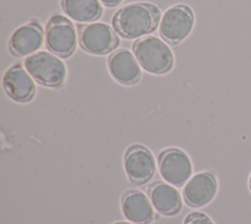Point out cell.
<instances>
[{
  "label": "cell",
  "instance_id": "17",
  "mask_svg": "<svg viewBox=\"0 0 251 224\" xmlns=\"http://www.w3.org/2000/svg\"><path fill=\"white\" fill-rule=\"evenodd\" d=\"M123 0H100L102 4H104L107 7H115L118 6L120 3H122Z\"/></svg>",
  "mask_w": 251,
  "mask_h": 224
},
{
  "label": "cell",
  "instance_id": "16",
  "mask_svg": "<svg viewBox=\"0 0 251 224\" xmlns=\"http://www.w3.org/2000/svg\"><path fill=\"white\" fill-rule=\"evenodd\" d=\"M183 224H214L213 221L202 212H191L183 220Z\"/></svg>",
  "mask_w": 251,
  "mask_h": 224
},
{
  "label": "cell",
  "instance_id": "5",
  "mask_svg": "<svg viewBox=\"0 0 251 224\" xmlns=\"http://www.w3.org/2000/svg\"><path fill=\"white\" fill-rule=\"evenodd\" d=\"M194 17L191 9L185 5H175L167 9L160 21V35L176 47L191 31Z\"/></svg>",
  "mask_w": 251,
  "mask_h": 224
},
{
  "label": "cell",
  "instance_id": "11",
  "mask_svg": "<svg viewBox=\"0 0 251 224\" xmlns=\"http://www.w3.org/2000/svg\"><path fill=\"white\" fill-rule=\"evenodd\" d=\"M140 65L134 55L126 49H119L108 58V69L112 77L119 83L130 85L141 79Z\"/></svg>",
  "mask_w": 251,
  "mask_h": 224
},
{
  "label": "cell",
  "instance_id": "19",
  "mask_svg": "<svg viewBox=\"0 0 251 224\" xmlns=\"http://www.w3.org/2000/svg\"><path fill=\"white\" fill-rule=\"evenodd\" d=\"M249 187H250V190H251V174H250V177H249Z\"/></svg>",
  "mask_w": 251,
  "mask_h": 224
},
{
  "label": "cell",
  "instance_id": "14",
  "mask_svg": "<svg viewBox=\"0 0 251 224\" xmlns=\"http://www.w3.org/2000/svg\"><path fill=\"white\" fill-rule=\"evenodd\" d=\"M148 194L152 205L158 212L164 215H174L180 210V196L173 186L155 183L149 188Z\"/></svg>",
  "mask_w": 251,
  "mask_h": 224
},
{
  "label": "cell",
  "instance_id": "8",
  "mask_svg": "<svg viewBox=\"0 0 251 224\" xmlns=\"http://www.w3.org/2000/svg\"><path fill=\"white\" fill-rule=\"evenodd\" d=\"M124 166L126 173L134 184L148 182L155 172V159L149 149L140 144H134L127 148Z\"/></svg>",
  "mask_w": 251,
  "mask_h": 224
},
{
  "label": "cell",
  "instance_id": "2",
  "mask_svg": "<svg viewBox=\"0 0 251 224\" xmlns=\"http://www.w3.org/2000/svg\"><path fill=\"white\" fill-rule=\"evenodd\" d=\"M132 51L138 64L148 73L161 75L173 67L174 56L170 46L156 36L138 38L132 44Z\"/></svg>",
  "mask_w": 251,
  "mask_h": 224
},
{
  "label": "cell",
  "instance_id": "7",
  "mask_svg": "<svg viewBox=\"0 0 251 224\" xmlns=\"http://www.w3.org/2000/svg\"><path fill=\"white\" fill-rule=\"evenodd\" d=\"M163 179L174 186H182L191 176L192 164L189 157L178 148H169L161 152L158 160Z\"/></svg>",
  "mask_w": 251,
  "mask_h": 224
},
{
  "label": "cell",
  "instance_id": "3",
  "mask_svg": "<svg viewBox=\"0 0 251 224\" xmlns=\"http://www.w3.org/2000/svg\"><path fill=\"white\" fill-rule=\"evenodd\" d=\"M24 66L31 78L42 85L56 87L65 82L67 75L65 64L49 52L39 51L27 56Z\"/></svg>",
  "mask_w": 251,
  "mask_h": 224
},
{
  "label": "cell",
  "instance_id": "15",
  "mask_svg": "<svg viewBox=\"0 0 251 224\" xmlns=\"http://www.w3.org/2000/svg\"><path fill=\"white\" fill-rule=\"evenodd\" d=\"M61 5L64 12L78 23L94 22L103 12L99 0H61Z\"/></svg>",
  "mask_w": 251,
  "mask_h": 224
},
{
  "label": "cell",
  "instance_id": "4",
  "mask_svg": "<svg viewBox=\"0 0 251 224\" xmlns=\"http://www.w3.org/2000/svg\"><path fill=\"white\" fill-rule=\"evenodd\" d=\"M45 44L53 54L67 58L76 46V32L73 23L64 16L54 15L45 29Z\"/></svg>",
  "mask_w": 251,
  "mask_h": 224
},
{
  "label": "cell",
  "instance_id": "12",
  "mask_svg": "<svg viewBox=\"0 0 251 224\" xmlns=\"http://www.w3.org/2000/svg\"><path fill=\"white\" fill-rule=\"evenodd\" d=\"M43 42V30L39 24L31 22L13 31L9 49L14 56L22 57L38 50Z\"/></svg>",
  "mask_w": 251,
  "mask_h": 224
},
{
  "label": "cell",
  "instance_id": "18",
  "mask_svg": "<svg viewBox=\"0 0 251 224\" xmlns=\"http://www.w3.org/2000/svg\"><path fill=\"white\" fill-rule=\"evenodd\" d=\"M115 224H131V223H128V222H118V223H115Z\"/></svg>",
  "mask_w": 251,
  "mask_h": 224
},
{
  "label": "cell",
  "instance_id": "1",
  "mask_svg": "<svg viewBox=\"0 0 251 224\" xmlns=\"http://www.w3.org/2000/svg\"><path fill=\"white\" fill-rule=\"evenodd\" d=\"M161 12L150 3H132L120 8L112 18V27L128 39L142 37L154 31L160 23Z\"/></svg>",
  "mask_w": 251,
  "mask_h": 224
},
{
  "label": "cell",
  "instance_id": "9",
  "mask_svg": "<svg viewBox=\"0 0 251 224\" xmlns=\"http://www.w3.org/2000/svg\"><path fill=\"white\" fill-rule=\"evenodd\" d=\"M217 189L215 176L208 172H201L188 180L183 188L182 196L186 204L192 207H202L214 198Z\"/></svg>",
  "mask_w": 251,
  "mask_h": 224
},
{
  "label": "cell",
  "instance_id": "13",
  "mask_svg": "<svg viewBox=\"0 0 251 224\" xmlns=\"http://www.w3.org/2000/svg\"><path fill=\"white\" fill-rule=\"evenodd\" d=\"M122 210L126 219L137 224H148L154 217L151 200L139 191H128L124 195Z\"/></svg>",
  "mask_w": 251,
  "mask_h": 224
},
{
  "label": "cell",
  "instance_id": "10",
  "mask_svg": "<svg viewBox=\"0 0 251 224\" xmlns=\"http://www.w3.org/2000/svg\"><path fill=\"white\" fill-rule=\"evenodd\" d=\"M26 70L20 65L9 68L3 76V87L13 100L21 103L30 101L35 93V84Z\"/></svg>",
  "mask_w": 251,
  "mask_h": 224
},
{
  "label": "cell",
  "instance_id": "6",
  "mask_svg": "<svg viewBox=\"0 0 251 224\" xmlns=\"http://www.w3.org/2000/svg\"><path fill=\"white\" fill-rule=\"evenodd\" d=\"M119 42L115 30L104 23L88 24L79 31L81 48L91 54H107L117 48Z\"/></svg>",
  "mask_w": 251,
  "mask_h": 224
}]
</instances>
